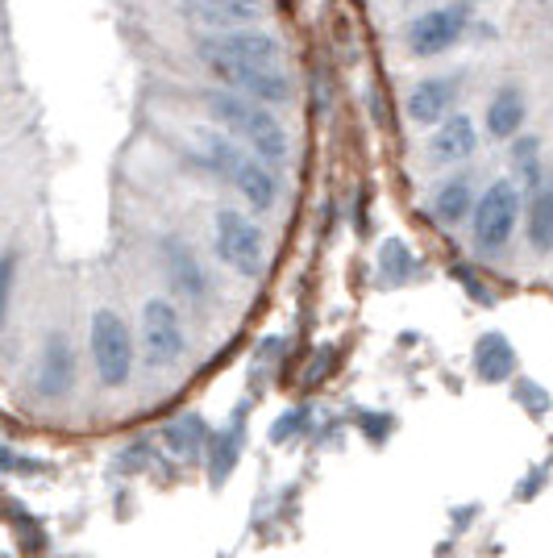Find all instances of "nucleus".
<instances>
[{
    "instance_id": "obj_1",
    "label": "nucleus",
    "mask_w": 553,
    "mask_h": 558,
    "mask_svg": "<svg viewBox=\"0 0 553 558\" xmlns=\"http://www.w3.org/2000/svg\"><path fill=\"white\" fill-rule=\"evenodd\" d=\"M196 59L205 63L212 80H221V88L237 96H250L267 109L287 105L296 84H292V68H287V47L279 43L271 29H221V34H205L196 43Z\"/></svg>"
},
{
    "instance_id": "obj_26",
    "label": "nucleus",
    "mask_w": 553,
    "mask_h": 558,
    "mask_svg": "<svg viewBox=\"0 0 553 558\" xmlns=\"http://www.w3.org/2000/svg\"><path fill=\"white\" fill-rule=\"evenodd\" d=\"M42 463H34V459H25L17 450H9V446H0V471H38Z\"/></svg>"
},
{
    "instance_id": "obj_8",
    "label": "nucleus",
    "mask_w": 553,
    "mask_h": 558,
    "mask_svg": "<svg viewBox=\"0 0 553 558\" xmlns=\"http://www.w3.org/2000/svg\"><path fill=\"white\" fill-rule=\"evenodd\" d=\"M142 359L150 367H175L187 354V329L180 308L167 296H150L142 304Z\"/></svg>"
},
{
    "instance_id": "obj_24",
    "label": "nucleus",
    "mask_w": 553,
    "mask_h": 558,
    "mask_svg": "<svg viewBox=\"0 0 553 558\" xmlns=\"http://www.w3.org/2000/svg\"><path fill=\"white\" fill-rule=\"evenodd\" d=\"M304 425H308V409H292V413H283V417L271 425V442L283 446V442H296L304 434Z\"/></svg>"
},
{
    "instance_id": "obj_13",
    "label": "nucleus",
    "mask_w": 553,
    "mask_h": 558,
    "mask_svg": "<svg viewBox=\"0 0 553 558\" xmlns=\"http://www.w3.org/2000/svg\"><path fill=\"white\" fill-rule=\"evenodd\" d=\"M525 121H529V100L520 84H504L495 88L483 109V125L491 142H512L525 134Z\"/></svg>"
},
{
    "instance_id": "obj_22",
    "label": "nucleus",
    "mask_w": 553,
    "mask_h": 558,
    "mask_svg": "<svg viewBox=\"0 0 553 558\" xmlns=\"http://www.w3.org/2000/svg\"><path fill=\"white\" fill-rule=\"evenodd\" d=\"M512 396H516V404H520L529 417H545V413L553 409V396L545 392L537 379H525V375L512 379Z\"/></svg>"
},
{
    "instance_id": "obj_4",
    "label": "nucleus",
    "mask_w": 553,
    "mask_h": 558,
    "mask_svg": "<svg viewBox=\"0 0 553 558\" xmlns=\"http://www.w3.org/2000/svg\"><path fill=\"white\" fill-rule=\"evenodd\" d=\"M88 350H93V372L96 384L121 392L134 379V359H138V342L125 326V317L116 308H96L88 322Z\"/></svg>"
},
{
    "instance_id": "obj_7",
    "label": "nucleus",
    "mask_w": 553,
    "mask_h": 558,
    "mask_svg": "<svg viewBox=\"0 0 553 558\" xmlns=\"http://www.w3.org/2000/svg\"><path fill=\"white\" fill-rule=\"evenodd\" d=\"M470 0H445L438 9H425L420 17L404 25V47L413 59H438L454 50L470 34Z\"/></svg>"
},
{
    "instance_id": "obj_15",
    "label": "nucleus",
    "mask_w": 553,
    "mask_h": 558,
    "mask_svg": "<svg viewBox=\"0 0 553 558\" xmlns=\"http://www.w3.org/2000/svg\"><path fill=\"white\" fill-rule=\"evenodd\" d=\"M516 372H520V354L507 342V333L487 329L483 338L475 342V375L483 384H512Z\"/></svg>"
},
{
    "instance_id": "obj_2",
    "label": "nucleus",
    "mask_w": 553,
    "mask_h": 558,
    "mask_svg": "<svg viewBox=\"0 0 553 558\" xmlns=\"http://www.w3.org/2000/svg\"><path fill=\"white\" fill-rule=\"evenodd\" d=\"M200 109L208 113V121L230 134L233 142H242L254 159L271 167H283L292 155V138H287V125L275 117V109L258 105L250 96H237L230 88H205L200 93Z\"/></svg>"
},
{
    "instance_id": "obj_10",
    "label": "nucleus",
    "mask_w": 553,
    "mask_h": 558,
    "mask_svg": "<svg viewBox=\"0 0 553 558\" xmlns=\"http://www.w3.org/2000/svg\"><path fill=\"white\" fill-rule=\"evenodd\" d=\"M75 388V347H71L67 329H47L38 363H34V392L42 400H63Z\"/></svg>"
},
{
    "instance_id": "obj_9",
    "label": "nucleus",
    "mask_w": 553,
    "mask_h": 558,
    "mask_svg": "<svg viewBox=\"0 0 553 558\" xmlns=\"http://www.w3.org/2000/svg\"><path fill=\"white\" fill-rule=\"evenodd\" d=\"M155 251H159V263H162V271H167V283H171L187 304H208L212 283H208V271H205V263H200V255L187 246L184 238H180V233H162Z\"/></svg>"
},
{
    "instance_id": "obj_14",
    "label": "nucleus",
    "mask_w": 553,
    "mask_h": 558,
    "mask_svg": "<svg viewBox=\"0 0 553 558\" xmlns=\"http://www.w3.org/2000/svg\"><path fill=\"white\" fill-rule=\"evenodd\" d=\"M475 150H479V125L462 113L445 117L438 125V134L429 138V159H433V167H458Z\"/></svg>"
},
{
    "instance_id": "obj_28",
    "label": "nucleus",
    "mask_w": 553,
    "mask_h": 558,
    "mask_svg": "<svg viewBox=\"0 0 553 558\" xmlns=\"http://www.w3.org/2000/svg\"><path fill=\"white\" fill-rule=\"evenodd\" d=\"M0 558H4V555H0Z\"/></svg>"
},
{
    "instance_id": "obj_27",
    "label": "nucleus",
    "mask_w": 553,
    "mask_h": 558,
    "mask_svg": "<svg viewBox=\"0 0 553 558\" xmlns=\"http://www.w3.org/2000/svg\"><path fill=\"white\" fill-rule=\"evenodd\" d=\"M541 484H545V471H532L529 484H520V488H516V500H532V496L541 492Z\"/></svg>"
},
{
    "instance_id": "obj_11",
    "label": "nucleus",
    "mask_w": 553,
    "mask_h": 558,
    "mask_svg": "<svg viewBox=\"0 0 553 558\" xmlns=\"http://www.w3.org/2000/svg\"><path fill=\"white\" fill-rule=\"evenodd\" d=\"M462 93V75H425L420 84L408 88L404 96V109L416 125H441L445 117H454V105H458Z\"/></svg>"
},
{
    "instance_id": "obj_25",
    "label": "nucleus",
    "mask_w": 553,
    "mask_h": 558,
    "mask_svg": "<svg viewBox=\"0 0 553 558\" xmlns=\"http://www.w3.org/2000/svg\"><path fill=\"white\" fill-rule=\"evenodd\" d=\"M358 425H362V434H367L370 442L392 438V417L388 413H358Z\"/></svg>"
},
{
    "instance_id": "obj_21",
    "label": "nucleus",
    "mask_w": 553,
    "mask_h": 558,
    "mask_svg": "<svg viewBox=\"0 0 553 558\" xmlns=\"http://www.w3.org/2000/svg\"><path fill=\"white\" fill-rule=\"evenodd\" d=\"M516 146H512V163H516V171H520V180L529 187H537L541 184V142L537 138H529V134H520V138H512Z\"/></svg>"
},
{
    "instance_id": "obj_5",
    "label": "nucleus",
    "mask_w": 553,
    "mask_h": 558,
    "mask_svg": "<svg viewBox=\"0 0 553 558\" xmlns=\"http://www.w3.org/2000/svg\"><path fill=\"white\" fill-rule=\"evenodd\" d=\"M520 201H525V192L516 180H495V184H487V192H479L475 213H470L479 255L507 251V242L516 238V226H520Z\"/></svg>"
},
{
    "instance_id": "obj_16",
    "label": "nucleus",
    "mask_w": 553,
    "mask_h": 558,
    "mask_svg": "<svg viewBox=\"0 0 553 558\" xmlns=\"http://www.w3.org/2000/svg\"><path fill=\"white\" fill-rule=\"evenodd\" d=\"M242 450H246V429H242V413H237L225 429L208 434V484L212 488L230 484L233 466L242 463Z\"/></svg>"
},
{
    "instance_id": "obj_20",
    "label": "nucleus",
    "mask_w": 553,
    "mask_h": 558,
    "mask_svg": "<svg viewBox=\"0 0 553 558\" xmlns=\"http://www.w3.org/2000/svg\"><path fill=\"white\" fill-rule=\"evenodd\" d=\"M208 434H212V429L200 421V413H184V417H175L162 425V446L175 450L180 459H187V454L208 450Z\"/></svg>"
},
{
    "instance_id": "obj_12",
    "label": "nucleus",
    "mask_w": 553,
    "mask_h": 558,
    "mask_svg": "<svg viewBox=\"0 0 553 558\" xmlns=\"http://www.w3.org/2000/svg\"><path fill=\"white\" fill-rule=\"evenodd\" d=\"M267 0H180V13L187 22L205 25L208 34L221 29H246L262 17Z\"/></svg>"
},
{
    "instance_id": "obj_6",
    "label": "nucleus",
    "mask_w": 553,
    "mask_h": 558,
    "mask_svg": "<svg viewBox=\"0 0 553 558\" xmlns=\"http://www.w3.org/2000/svg\"><path fill=\"white\" fill-rule=\"evenodd\" d=\"M212 251L217 258L230 267L233 276L254 279L267 263V242H262V230L254 226V217H246L242 209H217L212 217Z\"/></svg>"
},
{
    "instance_id": "obj_23",
    "label": "nucleus",
    "mask_w": 553,
    "mask_h": 558,
    "mask_svg": "<svg viewBox=\"0 0 553 558\" xmlns=\"http://www.w3.org/2000/svg\"><path fill=\"white\" fill-rule=\"evenodd\" d=\"M17 267H22V255L9 246L0 251V329L9 322V308H13V288H17Z\"/></svg>"
},
{
    "instance_id": "obj_17",
    "label": "nucleus",
    "mask_w": 553,
    "mask_h": 558,
    "mask_svg": "<svg viewBox=\"0 0 553 558\" xmlns=\"http://www.w3.org/2000/svg\"><path fill=\"white\" fill-rule=\"evenodd\" d=\"M525 242L532 255H553V184H541L529 192L525 201Z\"/></svg>"
},
{
    "instance_id": "obj_18",
    "label": "nucleus",
    "mask_w": 553,
    "mask_h": 558,
    "mask_svg": "<svg viewBox=\"0 0 553 558\" xmlns=\"http://www.w3.org/2000/svg\"><path fill=\"white\" fill-rule=\"evenodd\" d=\"M475 184H470V175H450L445 184H438L433 192V201H429V213H433V221L445 226V230H454L462 226L470 213H475Z\"/></svg>"
},
{
    "instance_id": "obj_19",
    "label": "nucleus",
    "mask_w": 553,
    "mask_h": 558,
    "mask_svg": "<svg viewBox=\"0 0 553 558\" xmlns=\"http://www.w3.org/2000/svg\"><path fill=\"white\" fill-rule=\"evenodd\" d=\"M420 276V258L408 251V242L388 238L383 251H379V288H404Z\"/></svg>"
},
{
    "instance_id": "obj_3",
    "label": "nucleus",
    "mask_w": 553,
    "mask_h": 558,
    "mask_svg": "<svg viewBox=\"0 0 553 558\" xmlns=\"http://www.w3.org/2000/svg\"><path fill=\"white\" fill-rule=\"evenodd\" d=\"M196 138H200V155H205V163L212 175H221L225 184H233L242 192V201H250L254 213H271L279 201V180L275 171L262 163V159H254L250 150L242 146V142H233L230 134H221L217 125H200L196 130Z\"/></svg>"
}]
</instances>
